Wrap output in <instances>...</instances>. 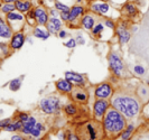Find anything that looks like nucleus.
Listing matches in <instances>:
<instances>
[{
  "label": "nucleus",
  "instance_id": "36",
  "mask_svg": "<svg viewBox=\"0 0 149 140\" xmlns=\"http://www.w3.org/2000/svg\"><path fill=\"white\" fill-rule=\"evenodd\" d=\"M5 129H6V131H15L16 130L15 125H8Z\"/></svg>",
  "mask_w": 149,
  "mask_h": 140
},
{
  "label": "nucleus",
  "instance_id": "39",
  "mask_svg": "<svg viewBox=\"0 0 149 140\" xmlns=\"http://www.w3.org/2000/svg\"><path fill=\"white\" fill-rule=\"evenodd\" d=\"M77 40H79V43H80V44H84V39H83L81 36L77 37Z\"/></svg>",
  "mask_w": 149,
  "mask_h": 140
},
{
  "label": "nucleus",
  "instance_id": "6",
  "mask_svg": "<svg viewBox=\"0 0 149 140\" xmlns=\"http://www.w3.org/2000/svg\"><path fill=\"white\" fill-rule=\"evenodd\" d=\"M107 108H108V103L105 102V101H97L95 104H94V112H95V116H97V118H100V117H102L103 116V113L105 112L107 110Z\"/></svg>",
  "mask_w": 149,
  "mask_h": 140
},
{
  "label": "nucleus",
  "instance_id": "12",
  "mask_svg": "<svg viewBox=\"0 0 149 140\" xmlns=\"http://www.w3.org/2000/svg\"><path fill=\"white\" fill-rule=\"evenodd\" d=\"M61 22L58 19H56V18H52L49 22H48V29L51 33H56L57 30H60L61 28Z\"/></svg>",
  "mask_w": 149,
  "mask_h": 140
},
{
  "label": "nucleus",
  "instance_id": "38",
  "mask_svg": "<svg viewBox=\"0 0 149 140\" xmlns=\"http://www.w3.org/2000/svg\"><path fill=\"white\" fill-rule=\"evenodd\" d=\"M65 36H66V33H65L64 30H62V31H60V37H61V38H64Z\"/></svg>",
  "mask_w": 149,
  "mask_h": 140
},
{
  "label": "nucleus",
  "instance_id": "15",
  "mask_svg": "<svg viewBox=\"0 0 149 140\" xmlns=\"http://www.w3.org/2000/svg\"><path fill=\"white\" fill-rule=\"evenodd\" d=\"M82 24L86 29H91V28L94 26V19H93L91 16H85V17L83 18Z\"/></svg>",
  "mask_w": 149,
  "mask_h": 140
},
{
  "label": "nucleus",
  "instance_id": "37",
  "mask_svg": "<svg viewBox=\"0 0 149 140\" xmlns=\"http://www.w3.org/2000/svg\"><path fill=\"white\" fill-rule=\"evenodd\" d=\"M105 25H107L108 27H110V28H113V27H114V26H113V24H112L110 20H107V22H105Z\"/></svg>",
  "mask_w": 149,
  "mask_h": 140
},
{
  "label": "nucleus",
  "instance_id": "21",
  "mask_svg": "<svg viewBox=\"0 0 149 140\" xmlns=\"http://www.w3.org/2000/svg\"><path fill=\"white\" fill-rule=\"evenodd\" d=\"M9 86H10V88H11L13 91H17L18 88H20V80H18V79H16V80H13V81L10 82Z\"/></svg>",
  "mask_w": 149,
  "mask_h": 140
},
{
  "label": "nucleus",
  "instance_id": "30",
  "mask_svg": "<svg viewBox=\"0 0 149 140\" xmlns=\"http://www.w3.org/2000/svg\"><path fill=\"white\" fill-rule=\"evenodd\" d=\"M75 45H76V42H75L74 39H70L67 43H65V46H67L68 48H74Z\"/></svg>",
  "mask_w": 149,
  "mask_h": 140
},
{
  "label": "nucleus",
  "instance_id": "26",
  "mask_svg": "<svg viewBox=\"0 0 149 140\" xmlns=\"http://www.w3.org/2000/svg\"><path fill=\"white\" fill-rule=\"evenodd\" d=\"M75 98H76L77 100H80V101H85V100H86V95H85V93H83V92H77V93L75 94Z\"/></svg>",
  "mask_w": 149,
  "mask_h": 140
},
{
  "label": "nucleus",
  "instance_id": "9",
  "mask_svg": "<svg viewBox=\"0 0 149 140\" xmlns=\"http://www.w3.org/2000/svg\"><path fill=\"white\" fill-rule=\"evenodd\" d=\"M56 86L60 91H63V92H71L72 91V84L67 80H60L56 83Z\"/></svg>",
  "mask_w": 149,
  "mask_h": 140
},
{
  "label": "nucleus",
  "instance_id": "31",
  "mask_svg": "<svg viewBox=\"0 0 149 140\" xmlns=\"http://www.w3.org/2000/svg\"><path fill=\"white\" fill-rule=\"evenodd\" d=\"M61 17L63 20H70V11H62Z\"/></svg>",
  "mask_w": 149,
  "mask_h": 140
},
{
  "label": "nucleus",
  "instance_id": "35",
  "mask_svg": "<svg viewBox=\"0 0 149 140\" xmlns=\"http://www.w3.org/2000/svg\"><path fill=\"white\" fill-rule=\"evenodd\" d=\"M19 119H20V121H22V122H26V121L29 119V117H28L27 114H25V113H22V114L19 116Z\"/></svg>",
  "mask_w": 149,
  "mask_h": 140
},
{
  "label": "nucleus",
  "instance_id": "41",
  "mask_svg": "<svg viewBox=\"0 0 149 140\" xmlns=\"http://www.w3.org/2000/svg\"><path fill=\"white\" fill-rule=\"evenodd\" d=\"M68 138H70V139H77V138H76V137H75V136H70V137H68Z\"/></svg>",
  "mask_w": 149,
  "mask_h": 140
},
{
  "label": "nucleus",
  "instance_id": "20",
  "mask_svg": "<svg viewBox=\"0 0 149 140\" xmlns=\"http://www.w3.org/2000/svg\"><path fill=\"white\" fill-rule=\"evenodd\" d=\"M42 130H43V125H40V123H36L35 127L33 128V130H31V134H33L34 137H39Z\"/></svg>",
  "mask_w": 149,
  "mask_h": 140
},
{
  "label": "nucleus",
  "instance_id": "17",
  "mask_svg": "<svg viewBox=\"0 0 149 140\" xmlns=\"http://www.w3.org/2000/svg\"><path fill=\"white\" fill-rule=\"evenodd\" d=\"M16 8L20 11H27L30 8V2H22V1H16Z\"/></svg>",
  "mask_w": 149,
  "mask_h": 140
},
{
  "label": "nucleus",
  "instance_id": "33",
  "mask_svg": "<svg viewBox=\"0 0 149 140\" xmlns=\"http://www.w3.org/2000/svg\"><path fill=\"white\" fill-rule=\"evenodd\" d=\"M88 130H89V132L91 133V137H90V138H91V139H94V138H95V133H94V129L92 128L91 125H88Z\"/></svg>",
  "mask_w": 149,
  "mask_h": 140
},
{
  "label": "nucleus",
  "instance_id": "18",
  "mask_svg": "<svg viewBox=\"0 0 149 140\" xmlns=\"http://www.w3.org/2000/svg\"><path fill=\"white\" fill-rule=\"evenodd\" d=\"M93 10H95L97 13H101V14H105V13H108V10H109V6H108L107 3L94 5V6H93Z\"/></svg>",
  "mask_w": 149,
  "mask_h": 140
},
{
  "label": "nucleus",
  "instance_id": "7",
  "mask_svg": "<svg viewBox=\"0 0 149 140\" xmlns=\"http://www.w3.org/2000/svg\"><path fill=\"white\" fill-rule=\"evenodd\" d=\"M24 44V35L22 34H16L15 36L13 37V40H11V47L14 49H18L20 48Z\"/></svg>",
  "mask_w": 149,
  "mask_h": 140
},
{
  "label": "nucleus",
  "instance_id": "19",
  "mask_svg": "<svg viewBox=\"0 0 149 140\" xmlns=\"http://www.w3.org/2000/svg\"><path fill=\"white\" fill-rule=\"evenodd\" d=\"M34 35L38 38H42V39H47L48 36H49V34L48 33H45L44 30L39 29V28H36L35 31H34Z\"/></svg>",
  "mask_w": 149,
  "mask_h": 140
},
{
  "label": "nucleus",
  "instance_id": "24",
  "mask_svg": "<svg viewBox=\"0 0 149 140\" xmlns=\"http://www.w3.org/2000/svg\"><path fill=\"white\" fill-rule=\"evenodd\" d=\"M16 8V6H14V5H11V3H7V5H5L3 7H2V11L3 13H13V10Z\"/></svg>",
  "mask_w": 149,
  "mask_h": 140
},
{
  "label": "nucleus",
  "instance_id": "27",
  "mask_svg": "<svg viewBox=\"0 0 149 140\" xmlns=\"http://www.w3.org/2000/svg\"><path fill=\"white\" fill-rule=\"evenodd\" d=\"M65 111H66L68 114H74L75 112H76V109H75L72 104H70V105H67L66 108H65Z\"/></svg>",
  "mask_w": 149,
  "mask_h": 140
},
{
  "label": "nucleus",
  "instance_id": "4",
  "mask_svg": "<svg viewBox=\"0 0 149 140\" xmlns=\"http://www.w3.org/2000/svg\"><path fill=\"white\" fill-rule=\"evenodd\" d=\"M109 62H110V66H111L112 71L117 75H120L121 70L123 68V65H122V62L119 59V56L117 54H111L109 57Z\"/></svg>",
  "mask_w": 149,
  "mask_h": 140
},
{
  "label": "nucleus",
  "instance_id": "2",
  "mask_svg": "<svg viewBox=\"0 0 149 140\" xmlns=\"http://www.w3.org/2000/svg\"><path fill=\"white\" fill-rule=\"evenodd\" d=\"M125 127V120L123 117L118 111L111 110L108 112L104 118V128L108 131L111 132H119Z\"/></svg>",
  "mask_w": 149,
  "mask_h": 140
},
{
  "label": "nucleus",
  "instance_id": "1",
  "mask_svg": "<svg viewBox=\"0 0 149 140\" xmlns=\"http://www.w3.org/2000/svg\"><path fill=\"white\" fill-rule=\"evenodd\" d=\"M112 104L117 110L120 111L122 114H125L128 118L134 117L139 111V105L137 103V101L134 99L128 98V96L116 98Z\"/></svg>",
  "mask_w": 149,
  "mask_h": 140
},
{
  "label": "nucleus",
  "instance_id": "29",
  "mask_svg": "<svg viewBox=\"0 0 149 140\" xmlns=\"http://www.w3.org/2000/svg\"><path fill=\"white\" fill-rule=\"evenodd\" d=\"M134 72L137 74H140L141 75V74L145 73V68L142 66H140V65H137V66H134Z\"/></svg>",
  "mask_w": 149,
  "mask_h": 140
},
{
  "label": "nucleus",
  "instance_id": "22",
  "mask_svg": "<svg viewBox=\"0 0 149 140\" xmlns=\"http://www.w3.org/2000/svg\"><path fill=\"white\" fill-rule=\"evenodd\" d=\"M8 20H22V16L19 14H16V13H9L7 16Z\"/></svg>",
  "mask_w": 149,
  "mask_h": 140
},
{
  "label": "nucleus",
  "instance_id": "11",
  "mask_svg": "<svg viewBox=\"0 0 149 140\" xmlns=\"http://www.w3.org/2000/svg\"><path fill=\"white\" fill-rule=\"evenodd\" d=\"M36 125V120L34 118H29L26 122H24V127H22V132L24 133H31L33 128Z\"/></svg>",
  "mask_w": 149,
  "mask_h": 140
},
{
  "label": "nucleus",
  "instance_id": "32",
  "mask_svg": "<svg viewBox=\"0 0 149 140\" xmlns=\"http://www.w3.org/2000/svg\"><path fill=\"white\" fill-rule=\"evenodd\" d=\"M8 125H10V119H5V120H2L0 122V127L1 128H6Z\"/></svg>",
  "mask_w": 149,
  "mask_h": 140
},
{
  "label": "nucleus",
  "instance_id": "23",
  "mask_svg": "<svg viewBox=\"0 0 149 140\" xmlns=\"http://www.w3.org/2000/svg\"><path fill=\"white\" fill-rule=\"evenodd\" d=\"M132 130H134V125H129L127 128V130L125 131V132L122 133V136H121V138L122 139H128L129 137H130V134H131V132H132Z\"/></svg>",
  "mask_w": 149,
  "mask_h": 140
},
{
  "label": "nucleus",
  "instance_id": "40",
  "mask_svg": "<svg viewBox=\"0 0 149 140\" xmlns=\"http://www.w3.org/2000/svg\"><path fill=\"white\" fill-rule=\"evenodd\" d=\"M13 140H22V137H20V136H14V137H13Z\"/></svg>",
  "mask_w": 149,
  "mask_h": 140
},
{
  "label": "nucleus",
  "instance_id": "34",
  "mask_svg": "<svg viewBox=\"0 0 149 140\" xmlns=\"http://www.w3.org/2000/svg\"><path fill=\"white\" fill-rule=\"evenodd\" d=\"M127 10L129 11V14H134L136 13V8L132 5H127Z\"/></svg>",
  "mask_w": 149,
  "mask_h": 140
},
{
  "label": "nucleus",
  "instance_id": "25",
  "mask_svg": "<svg viewBox=\"0 0 149 140\" xmlns=\"http://www.w3.org/2000/svg\"><path fill=\"white\" fill-rule=\"evenodd\" d=\"M55 6H56V8H57L58 10H62V11H70L68 7L65 6V5H62L61 2H56V3H55Z\"/></svg>",
  "mask_w": 149,
  "mask_h": 140
},
{
  "label": "nucleus",
  "instance_id": "16",
  "mask_svg": "<svg viewBox=\"0 0 149 140\" xmlns=\"http://www.w3.org/2000/svg\"><path fill=\"white\" fill-rule=\"evenodd\" d=\"M83 13L82 7H73L70 11V20H74L77 16H80Z\"/></svg>",
  "mask_w": 149,
  "mask_h": 140
},
{
  "label": "nucleus",
  "instance_id": "3",
  "mask_svg": "<svg viewBox=\"0 0 149 140\" xmlns=\"http://www.w3.org/2000/svg\"><path fill=\"white\" fill-rule=\"evenodd\" d=\"M60 102L56 98H47L42 100L40 102V108L45 113H54L58 110Z\"/></svg>",
  "mask_w": 149,
  "mask_h": 140
},
{
  "label": "nucleus",
  "instance_id": "28",
  "mask_svg": "<svg viewBox=\"0 0 149 140\" xmlns=\"http://www.w3.org/2000/svg\"><path fill=\"white\" fill-rule=\"evenodd\" d=\"M102 30H103V26H102L101 24H99V25L95 26V28L93 29V34H94V35H97V34H99V33H101Z\"/></svg>",
  "mask_w": 149,
  "mask_h": 140
},
{
  "label": "nucleus",
  "instance_id": "5",
  "mask_svg": "<svg viewBox=\"0 0 149 140\" xmlns=\"http://www.w3.org/2000/svg\"><path fill=\"white\" fill-rule=\"evenodd\" d=\"M111 86L109 84H101L95 90V95L100 99H105V98H109L111 95Z\"/></svg>",
  "mask_w": 149,
  "mask_h": 140
},
{
  "label": "nucleus",
  "instance_id": "42",
  "mask_svg": "<svg viewBox=\"0 0 149 140\" xmlns=\"http://www.w3.org/2000/svg\"><path fill=\"white\" fill-rule=\"evenodd\" d=\"M51 14H52V15L54 16V17H55V16H56V11H54V10H52V11H51Z\"/></svg>",
  "mask_w": 149,
  "mask_h": 140
},
{
  "label": "nucleus",
  "instance_id": "13",
  "mask_svg": "<svg viewBox=\"0 0 149 140\" xmlns=\"http://www.w3.org/2000/svg\"><path fill=\"white\" fill-rule=\"evenodd\" d=\"M0 36L3 38H9L11 36V31L9 29V27L5 25L3 20H0Z\"/></svg>",
  "mask_w": 149,
  "mask_h": 140
},
{
  "label": "nucleus",
  "instance_id": "43",
  "mask_svg": "<svg viewBox=\"0 0 149 140\" xmlns=\"http://www.w3.org/2000/svg\"><path fill=\"white\" fill-rule=\"evenodd\" d=\"M3 1H5V2H13V1H15V0H3Z\"/></svg>",
  "mask_w": 149,
  "mask_h": 140
},
{
  "label": "nucleus",
  "instance_id": "10",
  "mask_svg": "<svg viewBox=\"0 0 149 140\" xmlns=\"http://www.w3.org/2000/svg\"><path fill=\"white\" fill-rule=\"evenodd\" d=\"M34 13H35V17L37 18L38 22L40 25H45L47 22V14L45 13V10H43L42 8H37Z\"/></svg>",
  "mask_w": 149,
  "mask_h": 140
},
{
  "label": "nucleus",
  "instance_id": "14",
  "mask_svg": "<svg viewBox=\"0 0 149 140\" xmlns=\"http://www.w3.org/2000/svg\"><path fill=\"white\" fill-rule=\"evenodd\" d=\"M118 35H119L120 42H121L122 44L127 43L128 40H129V38H130V34H129L123 27H120L119 29H118Z\"/></svg>",
  "mask_w": 149,
  "mask_h": 140
},
{
  "label": "nucleus",
  "instance_id": "8",
  "mask_svg": "<svg viewBox=\"0 0 149 140\" xmlns=\"http://www.w3.org/2000/svg\"><path fill=\"white\" fill-rule=\"evenodd\" d=\"M65 77H66L67 81L74 82V83H83V82H84V79H83L82 75L73 73V72H66Z\"/></svg>",
  "mask_w": 149,
  "mask_h": 140
}]
</instances>
